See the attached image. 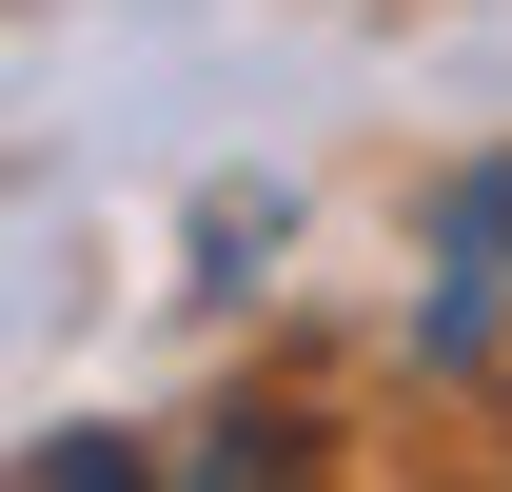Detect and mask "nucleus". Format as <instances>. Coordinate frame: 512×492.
Here are the masks:
<instances>
[{
    "instance_id": "1",
    "label": "nucleus",
    "mask_w": 512,
    "mask_h": 492,
    "mask_svg": "<svg viewBox=\"0 0 512 492\" xmlns=\"http://www.w3.org/2000/svg\"><path fill=\"white\" fill-rule=\"evenodd\" d=\"M493 256H512V158H493V178H453V296H434V355H473V335H493Z\"/></svg>"
}]
</instances>
